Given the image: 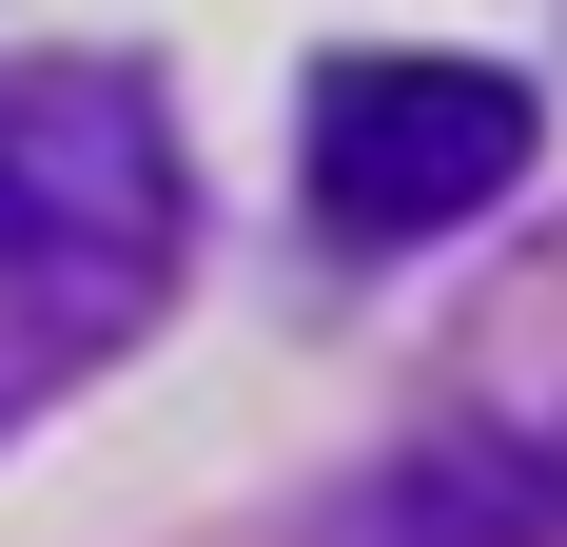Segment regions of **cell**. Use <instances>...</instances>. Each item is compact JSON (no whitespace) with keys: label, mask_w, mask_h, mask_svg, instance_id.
Masks as SVG:
<instances>
[{"label":"cell","mask_w":567,"mask_h":547,"mask_svg":"<svg viewBox=\"0 0 567 547\" xmlns=\"http://www.w3.org/2000/svg\"><path fill=\"white\" fill-rule=\"evenodd\" d=\"M333 547H567V450L528 431H431L333 508Z\"/></svg>","instance_id":"cell-3"},{"label":"cell","mask_w":567,"mask_h":547,"mask_svg":"<svg viewBox=\"0 0 567 547\" xmlns=\"http://www.w3.org/2000/svg\"><path fill=\"white\" fill-rule=\"evenodd\" d=\"M528 79L509 59H333L313 79V216L352 235V255H431V235H470L489 196L528 176Z\"/></svg>","instance_id":"cell-2"},{"label":"cell","mask_w":567,"mask_h":547,"mask_svg":"<svg viewBox=\"0 0 567 547\" xmlns=\"http://www.w3.org/2000/svg\"><path fill=\"white\" fill-rule=\"evenodd\" d=\"M196 255V176H176L157 79L117 59H0V431L137 352V313Z\"/></svg>","instance_id":"cell-1"}]
</instances>
